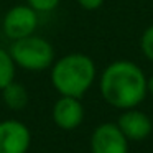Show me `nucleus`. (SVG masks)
<instances>
[{
    "label": "nucleus",
    "instance_id": "nucleus-1",
    "mask_svg": "<svg viewBox=\"0 0 153 153\" xmlns=\"http://www.w3.org/2000/svg\"><path fill=\"white\" fill-rule=\"evenodd\" d=\"M99 87L104 100L120 110L137 107L148 94L145 73L138 64L127 59L107 64L100 74Z\"/></svg>",
    "mask_w": 153,
    "mask_h": 153
},
{
    "label": "nucleus",
    "instance_id": "nucleus-12",
    "mask_svg": "<svg viewBox=\"0 0 153 153\" xmlns=\"http://www.w3.org/2000/svg\"><path fill=\"white\" fill-rule=\"evenodd\" d=\"M61 0H27V5L31 7L36 13H50L56 10Z\"/></svg>",
    "mask_w": 153,
    "mask_h": 153
},
{
    "label": "nucleus",
    "instance_id": "nucleus-13",
    "mask_svg": "<svg viewBox=\"0 0 153 153\" xmlns=\"http://www.w3.org/2000/svg\"><path fill=\"white\" fill-rule=\"evenodd\" d=\"M76 2H77L79 7H82L84 10H89V12L100 8L104 4V0H76Z\"/></svg>",
    "mask_w": 153,
    "mask_h": 153
},
{
    "label": "nucleus",
    "instance_id": "nucleus-14",
    "mask_svg": "<svg viewBox=\"0 0 153 153\" xmlns=\"http://www.w3.org/2000/svg\"><path fill=\"white\" fill-rule=\"evenodd\" d=\"M146 91H148V94L153 96V74L150 77H146Z\"/></svg>",
    "mask_w": 153,
    "mask_h": 153
},
{
    "label": "nucleus",
    "instance_id": "nucleus-3",
    "mask_svg": "<svg viewBox=\"0 0 153 153\" xmlns=\"http://www.w3.org/2000/svg\"><path fill=\"white\" fill-rule=\"evenodd\" d=\"M8 51H10L17 68L31 71V73L50 69L54 63V56H56L53 45L46 38L38 36L35 33L30 36L20 38V40H13Z\"/></svg>",
    "mask_w": 153,
    "mask_h": 153
},
{
    "label": "nucleus",
    "instance_id": "nucleus-6",
    "mask_svg": "<svg viewBox=\"0 0 153 153\" xmlns=\"http://www.w3.org/2000/svg\"><path fill=\"white\" fill-rule=\"evenodd\" d=\"M31 145V132L23 122L7 119L0 122V153H27Z\"/></svg>",
    "mask_w": 153,
    "mask_h": 153
},
{
    "label": "nucleus",
    "instance_id": "nucleus-10",
    "mask_svg": "<svg viewBox=\"0 0 153 153\" xmlns=\"http://www.w3.org/2000/svg\"><path fill=\"white\" fill-rule=\"evenodd\" d=\"M15 76H17V64L10 51L0 48V91L10 82H13Z\"/></svg>",
    "mask_w": 153,
    "mask_h": 153
},
{
    "label": "nucleus",
    "instance_id": "nucleus-2",
    "mask_svg": "<svg viewBox=\"0 0 153 153\" xmlns=\"http://www.w3.org/2000/svg\"><path fill=\"white\" fill-rule=\"evenodd\" d=\"M51 84L59 96L81 97L91 89L96 81V63L84 53H68L53 63Z\"/></svg>",
    "mask_w": 153,
    "mask_h": 153
},
{
    "label": "nucleus",
    "instance_id": "nucleus-5",
    "mask_svg": "<svg viewBox=\"0 0 153 153\" xmlns=\"http://www.w3.org/2000/svg\"><path fill=\"white\" fill-rule=\"evenodd\" d=\"M91 153H128V140L117 123L104 122L91 135Z\"/></svg>",
    "mask_w": 153,
    "mask_h": 153
},
{
    "label": "nucleus",
    "instance_id": "nucleus-9",
    "mask_svg": "<svg viewBox=\"0 0 153 153\" xmlns=\"http://www.w3.org/2000/svg\"><path fill=\"white\" fill-rule=\"evenodd\" d=\"M0 92H2V99H4V104L7 105V109L15 110V112L23 110L28 105V102H30L28 89L22 82H17V81L5 86Z\"/></svg>",
    "mask_w": 153,
    "mask_h": 153
},
{
    "label": "nucleus",
    "instance_id": "nucleus-8",
    "mask_svg": "<svg viewBox=\"0 0 153 153\" xmlns=\"http://www.w3.org/2000/svg\"><path fill=\"white\" fill-rule=\"evenodd\" d=\"M117 127L122 130V133L127 137V140L132 142H140L150 137L153 130L152 119L146 115L145 112L138 110L137 107L133 109H127L120 114L119 120H117Z\"/></svg>",
    "mask_w": 153,
    "mask_h": 153
},
{
    "label": "nucleus",
    "instance_id": "nucleus-4",
    "mask_svg": "<svg viewBox=\"0 0 153 153\" xmlns=\"http://www.w3.org/2000/svg\"><path fill=\"white\" fill-rule=\"evenodd\" d=\"M36 27L38 13L27 4L8 8L2 20V28H4L5 36L10 38L12 41L33 35L36 31Z\"/></svg>",
    "mask_w": 153,
    "mask_h": 153
},
{
    "label": "nucleus",
    "instance_id": "nucleus-11",
    "mask_svg": "<svg viewBox=\"0 0 153 153\" xmlns=\"http://www.w3.org/2000/svg\"><path fill=\"white\" fill-rule=\"evenodd\" d=\"M140 50L146 59L153 61V25L145 28L140 38Z\"/></svg>",
    "mask_w": 153,
    "mask_h": 153
},
{
    "label": "nucleus",
    "instance_id": "nucleus-7",
    "mask_svg": "<svg viewBox=\"0 0 153 153\" xmlns=\"http://www.w3.org/2000/svg\"><path fill=\"white\" fill-rule=\"evenodd\" d=\"M51 117L61 130H74L84 120V105L77 97L59 96L53 105Z\"/></svg>",
    "mask_w": 153,
    "mask_h": 153
}]
</instances>
